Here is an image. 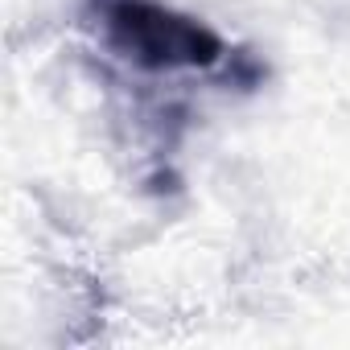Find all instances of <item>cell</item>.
<instances>
[{
	"instance_id": "obj_1",
	"label": "cell",
	"mask_w": 350,
	"mask_h": 350,
	"mask_svg": "<svg viewBox=\"0 0 350 350\" xmlns=\"http://www.w3.org/2000/svg\"><path fill=\"white\" fill-rule=\"evenodd\" d=\"M107 42L144 70H182L211 66L223 54L215 29L152 0H116L107 9Z\"/></svg>"
}]
</instances>
